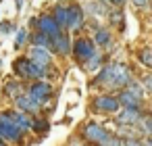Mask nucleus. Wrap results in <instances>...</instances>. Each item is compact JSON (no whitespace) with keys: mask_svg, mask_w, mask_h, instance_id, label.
Wrapping results in <instances>:
<instances>
[{"mask_svg":"<svg viewBox=\"0 0 152 146\" xmlns=\"http://www.w3.org/2000/svg\"><path fill=\"white\" fill-rule=\"evenodd\" d=\"M133 79L131 75V69L125 65V63H119V61H110L106 63L98 73L96 77L90 81L92 88H106L108 92H119L123 88H127V84Z\"/></svg>","mask_w":152,"mask_h":146,"instance_id":"f257e3e1","label":"nucleus"},{"mask_svg":"<svg viewBox=\"0 0 152 146\" xmlns=\"http://www.w3.org/2000/svg\"><path fill=\"white\" fill-rule=\"evenodd\" d=\"M110 129H106L102 123H98V121H86V123H81V127H79V138L86 142V144H92V146H104V142L110 138Z\"/></svg>","mask_w":152,"mask_h":146,"instance_id":"f03ea898","label":"nucleus"},{"mask_svg":"<svg viewBox=\"0 0 152 146\" xmlns=\"http://www.w3.org/2000/svg\"><path fill=\"white\" fill-rule=\"evenodd\" d=\"M121 109L117 94L113 92H100L92 98V111L96 115H117Z\"/></svg>","mask_w":152,"mask_h":146,"instance_id":"7ed1b4c3","label":"nucleus"},{"mask_svg":"<svg viewBox=\"0 0 152 146\" xmlns=\"http://www.w3.org/2000/svg\"><path fill=\"white\" fill-rule=\"evenodd\" d=\"M25 131H21L13 119L7 115V111H0V138L9 144H23L25 142Z\"/></svg>","mask_w":152,"mask_h":146,"instance_id":"20e7f679","label":"nucleus"},{"mask_svg":"<svg viewBox=\"0 0 152 146\" xmlns=\"http://www.w3.org/2000/svg\"><path fill=\"white\" fill-rule=\"evenodd\" d=\"M25 92H27L34 100H38L42 106H46V104L50 102V98L54 96V86H52L50 81H46V79H36V81H27Z\"/></svg>","mask_w":152,"mask_h":146,"instance_id":"39448f33","label":"nucleus"},{"mask_svg":"<svg viewBox=\"0 0 152 146\" xmlns=\"http://www.w3.org/2000/svg\"><path fill=\"white\" fill-rule=\"evenodd\" d=\"M96 52H98V48H96V44H94V40H92V38H88V36H79L77 40H73L71 56H73L77 63L86 65V63L96 54Z\"/></svg>","mask_w":152,"mask_h":146,"instance_id":"423d86ee","label":"nucleus"},{"mask_svg":"<svg viewBox=\"0 0 152 146\" xmlns=\"http://www.w3.org/2000/svg\"><path fill=\"white\" fill-rule=\"evenodd\" d=\"M86 23V11L79 2H69V13H67V27L65 32H81Z\"/></svg>","mask_w":152,"mask_h":146,"instance_id":"0eeeda50","label":"nucleus"},{"mask_svg":"<svg viewBox=\"0 0 152 146\" xmlns=\"http://www.w3.org/2000/svg\"><path fill=\"white\" fill-rule=\"evenodd\" d=\"M73 50V40L69 36V32H61L58 36L52 38V46H50V52L58 59H67Z\"/></svg>","mask_w":152,"mask_h":146,"instance_id":"6e6552de","label":"nucleus"},{"mask_svg":"<svg viewBox=\"0 0 152 146\" xmlns=\"http://www.w3.org/2000/svg\"><path fill=\"white\" fill-rule=\"evenodd\" d=\"M13 106L19 109V111H23V113H27V115H31V117H38V115L44 111V106H42L38 100H34L27 92L19 94V96L13 100Z\"/></svg>","mask_w":152,"mask_h":146,"instance_id":"1a4fd4ad","label":"nucleus"},{"mask_svg":"<svg viewBox=\"0 0 152 146\" xmlns=\"http://www.w3.org/2000/svg\"><path fill=\"white\" fill-rule=\"evenodd\" d=\"M29 61L38 63L40 67L44 69H52V52L48 48H40V46H29L27 48V54H25Z\"/></svg>","mask_w":152,"mask_h":146,"instance_id":"9d476101","label":"nucleus"},{"mask_svg":"<svg viewBox=\"0 0 152 146\" xmlns=\"http://www.w3.org/2000/svg\"><path fill=\"white\" fill-rule=\"evenodd\" d=\"M117 98H119L121 109H144V96L131 92L129 88L119 90V92H117Z\"/></svg>","mask_w":152,"mask_h":146,"instance_id":"9b49d317","label":"nucleus"},{"mask_svg":"<svg viewBox=\"0 0 152 146\" xmlns=\"http://www.w3.org/2000/svg\"><path fill=\"white\" fill-rule=\"evenodd\" d=\"M7 115L13 119V123H15L21 131L31 134V129H34V117H31V115L19 111V109H15V106H13V109H7Z\"/></svg>","mask_w":152,"mask_h":146,"instance_id":"f8f14e48","label":"nucleus"},{"mask_svg":"<svg viewBox=\"0 0 152 146\" xmlns=\"http://www.w3.org/2000/svg\"><path fill=\"white\" fill-rule=\"evenodd\" d=\"M38 32H42V34L54 38V36H58L63 29H61V25L54 21L52 13H42V15H38Z\"/></svg>","mask_w":152,"mask_h":146,"instance_id":"ddd939ff","label":"nucleus"},{"mask_svg":"<svg viewBox=\"0 0 152 146\" xmlns=\"http://www.w3.org/2000/svg\"><path fill=\"white\" fill-rule=\"evenodd\" d=\"M142 115H144V109H119V113L115 115V121L117 125H137Z\"/></svg>","mask_w":152,"mask_h":146,"instance_id":"4468645a","label":"nucleus"},{"mask_svg":"<svg viewBox=\"0 0 152 146\" xmlns=\"http://www.w3.org/2000/svg\"><path fill=\"white\" fill-rule=\"evenodd\" d=\"M25 81H21V79H7L4 84H2V96L4 98H9V100H15L19 94H23L25 92Z\"/></svg>","mask_w":152,"mask_h":146,"instance_id":"2eb2a0df","label":"nucleus"},{"mask_svg":"<svg viewBox=\"0 0 152 146\" xmlns=\"http://www.w3.org/2000/svg\"><path fill=\"white\" fill-rule=\"evenodd\" d=\"M13 73L17 75V79H21L25 84L29 81V59L25 54H21L13 61Z\"/></svg>","mask_w":152,"mask_h":146,"instance_id":"dca6fc26","label":"nucleus"},{"mask_svg":"<svg viewBox=\"0 0 152 146\" xmlns=\"http://www.w3.org/2000/svg\"><path fill=\"white\" fill-rule=\"evenodd\" d=\"M94 44H96V48H102V50H106V48H110L113 46V34H110V29L108 27H96V32H94Z\"/></svg>","mask_w":152,"mask_h":146,"instance_id":"f3484780","label":"nucleus"},{"mask_svg":"<svg viewBox=\"0 0 152 146\" xmlns=\"http://www.w3.org/2000/svg\"><path fill=\"white\" fill-rule=\"evenodd\" d=\"M27 44H29V46H40V48H48V50H50V46H52V38L36 29V32H29Z\"/></svg>","mask_w":152,"mask_h":146,"instance_id":"a211bd4d","label":"nucleus"},{"mask_svg":"<svg viewBox=\"0 0 152 146\" xmlns=\"http://www.w3.org/2000/svg\"><path fill=\"white\" fill-rule=\"evenodd\" d=\"M52 17H54V21L61 25V29L65 32V27H67V13H69V4H65V2H56L54 7H52Z\"/></svg>","mask_w":152,"mask_h":146,"instance_id":"6ab92c4d","label":"nucleus"},{"mask_svg":"<svg viewBox=\"0 0 152 146\" xmlns=\"http://www.w3.org/2000/svg\"><path fill=\"white\" fill-rule=\"evenodd\" d=\"M135 127H137V131H140L142 138H150L152 136V113H144Z\"/></svg>","mask_w":152,"mask_h":146,"instance_id":"aec40b11","label":"nucleus"},{"mask_svg":"<svg viewBox=\"0 0 152 146\" xmlns=\"http://www.w3.org/2000/svg\"><path fill=\"white\" fill-rule=\"evenodd\" d=\"M104 61H106V56L102 54V52H96L88 63H86V71H92V73H98L102 67H104Z\"/></svg>","mask_w":152,"mask_h":146,"instance_id":"412c9836","label":"nucleus"},{"mask_svg":"<svg viewBox=\"0 0 152 146\" xmlns=\"http://www.w3.org/2000/svg\"><path fill=\"white\" fill-rule=\"evenodd\" d=\"M108 19H110V25L113 27H119V32H125V15L121 9H115L108 13Z\"/></svg>","mask_w":152,"mask_h":146,"instance_id":"4be33fe9","label":"nucleus"},{"mask_svg":"<svg viewBox=\"0 0 152 146\" xmlns=\"http://www.w3.org/2000/svg\"><path fill=\"white\" fill-rule=\"evenodd\" d=\"M137 63H140L142 67H146V69L152 71V48H148V46L140 48V50H137Z\"/></svg>","mask_w":152,"mask_h":146,"instance_id":"5701e85b","label":"nucleus"},{"mask_svg":"<svg viewBox=\"0 0 152 146\" xmlns=\"http://www.w3.org/2000/svg\"><path fill=\"white\" fill-rule=\"evenodd\" d=\"M27 38H29V29L27 27H17V32H15V48L17 50L25 48L27 46Z\"/></svg>","mask_w":152,"mask_h":146,"instance_id":"b1692460","label":"nucleus"},{"mask_svg":"<svg viewBox=\"0 0 152 146\" xmlns=\"http://www.w3.org/2000/svg\"><path fill=\"white\" fill-rule=\"evenodd\" d=\"M48 129H50V121H48L46 117H42V115L34 117V129H31L34 134H42V136H44Z\"/></svg>","mask_w":152,"mask_h":146,"instance_id":"393cba45","label":"nucleus"},{"mask_svg":"<svg viewBox=\"0 0 152 146\" xmlns=\"http://www.w3.org/2000/svg\"><path fill=\"white\" fill-rule=\"evenodd\" d=\"M17 29V25L13 21H0V36H9Z\"/></svg>","mask_w":152,"mask_h":146,"instance_id":"a878e982","label":"nucleus"},{"mask_svg":"<svg viewBox=\"0 0 152 146\" xmlns=\"http://www.w3.org/2000/svg\"><path fill=\"white\" fill-rule=\"evenodd\" d=\"M104 146H125V140L117 134H110V138L104 142Z\"/></svg>","mask_w":152,"mask_h":146,"instance_id":"bb28decb","label":"nucleus"},{"mask_svg":"<svg viewBox=\"0 0 152 146\" xmlns=\"http://www.w3.org/2000/svg\"><path fill=\"white\" fill-rule=\"evenodd\" d=\"M125 146H146V144H144V138H127Z\"/></svg>","mask_w":152,"mask_h":146,"instance_id":"cd10ccee","label":"nucleus"},{"mask_svg":"<svg viewBox=\"0 0 152 146\" xmlns=\"http://www.w3.org/2000/svg\"><path fill=\"white\" fill-rule=\"evenodd\" d=\"M142 86H144V90H146V92H150V94H152V73H148V75L142 79Z\"/></svg>","mask_w":152,"mask_h":146,"instance_id":"c85d7f7f","label":"nucleus"},{"mask_svg":"<svg viewBox=\"0 0 152 146\" xmlns=\"http://www.w3.org/2000/svg\"><path fill=\"white\" fill-rule=\"evenodd\" d=\"M67 146H88V144H86L79 136H75V138H71V140H69V144H67Z\"/></svg>","mask_w":152,"mask_h":146,"instance_id":"c756f323","label":"nucleus"},{"mask_svg":"<svg viewBox=\"0 0 152 146\" xmlns=\"http://www.w3.org/2000/svg\"><path fill=\"white\" fill-rule=\"evenodd\" d=\"M148 2H150V0H131V4H133L135 9H144Z\"/></svg>","mask_w":152,"mask_h":146,"instance_id":"7c9ffc66","label":"nucleus"},{"mask_svg":"<svg viewBox=\"0 0 152 146\" xmlns=\"http://www.w3.org/2000/svg\"><path fill=\"white\" fill-rule=\"evenodd\" d=\"M125 2H127V0H108V4H113L115 9H121Z\"/></svg>","mask_w":152,"mask_h":146,"instance_id":"2f4dec72","label":"nucleus"},{"mask_svg":"<svg viewBox=\"0 0 152 146\" xmlns=\"http://www.w3.org/2000/svg\"><path fill=\"white\" fill-rule=\"evenodd\" d=\"M144 144H146V146H152V136H150V138H144Z\"/></svg>","mask_w":152,"mask_h":146,"instance_id":"473e14b6","label":"nucleus"},{"mask_svg":"<svg viewBox=\"0 0 152 146\" xmlns=\"http://www.w3.org/2000/svg\"><path fill=\"white\" fill-rule=\"evenodd\" d=\"M15 4H17V9L21 11V7H23V0H15Z\"/></svg>","mask_w":152,"mask_h":146,"instance_id":"72a5a7b5","label":"nucleus"},{"mask_svg":"<svg viewBox=\"0 0 152 146\" xmlns=\"http://www.w3.org/2000/svg\"><path fill=\"white\" fill-rule=\"evenodd\" d=\"M0 146H9V142H4L2 138H0Z\"/></svg>","mask_w":152,"mask_h":146,"instance_id":"f704fd0d","label":"nucleus"},{"mask_svg":"<svg viewBox=\"0 0 152 146\" xmlns=\"http://www.w3.org/2000/svg\"><path fill=\"white\" fill-rule=\"evenodd\" d=\"M98 2H108V0H98Z\"/></svg>","mask_w":152,"mask_h":146,"instance_id":"c9c22d12","label":"nucleus"},{"mask_svg":"<svg viewBox=\"0 0 152 146\" xmlns=\"http://www.w3.org/2000/svg\"><path fill=\"white\" fill-rule=\"evenodd\" d=\"M0 65H2V59H0Z\"/></svg>","mask_w":152,"mask_h":146,"instance_id":"e433bc0d","label":"nucleus"},{"mask_svg":"<svg viewBox=\"0 0 152 146\" xmlns=\"http://www.w3.org/2000/svg\"><path fill=\"white\" fill-rule=\"evenodd\" d=\"M0 7H2V2H0Z\"/></svg>","mask_w":152,"mask_h":146,"instance_id":"4c0bfd02","label":"nucleus"}]
</instances>
